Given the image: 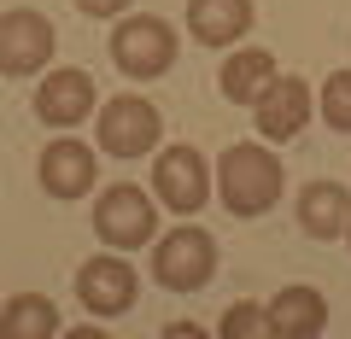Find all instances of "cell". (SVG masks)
Masks as SVG:
<instances>
[{"label": "cell", "instance_id": "obj_1", "mask_svg": "<svg viewBox=\"0 0 351 339\" xmlns=\"http://www.w3.org/2000/svg\"><path fill=\"white\" fill-rule=\"evenodd\" d=\"M211 176H217V199H223L228 216H269L281 188H287V170H281L269 140H234V147H223Z\"/></svg>", "mask_w": 351, "mask_h": 339}, {"label": "cell", "instance_id": "obj_2", "mask_svg": "<svg viewBox=\"0 0 351 339\" xmlns=\"http://www.w3.org/2000/svg\"><path fill=\"white\" fill-rule=\"evenodd\" d=\"M106 53H112L117 76H129V82H158L164 71H176L182 36H176V24L158 18V12H123V18H112Z\"/></svg>", "mask_w": 351, "mask_h": 339}, {"label": "cell", "instance_id": "obj_3", "mask_svg": "<svg viewBox=\"0 0 351 339\" xmlns=\"http://www.w3.org/2000/svg\"><path fill=\"white\" fill-rule=\"evenodd\" d=\"M158 216L164 205L152 199V188H135V181H112V188L94 193V240L106 251H141L158 240Z\"/></svg>", "mask_w": 351, "mask_h": 339}, {"label": "cell", "instance_id": "obj_4", "mask_svg": "<svg viewBox=\"0 0 351 339\" xmlns=\"http://www.w3.org/2000/svg\"><path fill=\"white\" fill-rule=\"evenodd\" d=\"M147 188H152V199H158L170 216H199L205 205L217 199L211 158H205L193 140H176V147H158V152H152Z\"/></svg>", "mask_w": 351, "mask_h": 339}, {"label": "cell", "instance_id": "obj_5", "mask_svg": "<svg viewBox=\"0 0 351 339\" xmlns=\"http://www.w3.org/2000/svg\"><path fill=\"white\" fill-rule=\"evenodd\" d=\"M94 147L106 152V158H152V152L164 147V112L147 100V94H112V100H100V112H94Z\"/></svg>", "mask_w": 351, "mask_h": 339}, {"label": "cell", "instance_id": "obj_6", "mask_svg": "<svg viewBox=\"0 0 351 339\" xmlns=\"http://www.w3.org/2000/svg\"><path fill=\"white\" fill-rule=\"evenodd\" d=\"M217 264H223V251H217V234L199 223H176L170 234L152 240V281H158L164 292H199L211 287Z\"/></svg>", "mask_w": 351, "mask_h": 339}, {"label": "cell", "instance_id": "obj_7", "mask_svg": "<svg viewBox=\"0 0 351 339\" xmlns=\"http://www.w3.org/2000/svg\"><path fill=\"white\" fill-rule=\"evenodd\" d=\"M59 53V29H53L47 12L36 6H12V12H0V76H41Z\"/></svg>", "mask_w": 351, "mask_h": 339}, {"label": "cell", "instance_id": "obj_8", "mask_svg": "<svg viewBox=\"0 0 351 339\" xmlns=\"http://www.w3.org/2000/svg\"><path fill=\"white\" fill-rule=\"evenodd\" d=\"M311 112H316V88L304 76L276 71V82L252 100V129H258V140H269V147H287V140L304 135Z\"/></svg>", "mask_w": 351, "mask_h": 339}, {"label": "cell", "instance_id": "obj_9", "mask_svg": "<svg viewBox=\"0 0 351 339\" xmlns=\"http://www.w3.org/2000/svg\"><path fill=\"white\" fill-rule=\"evenodd\" d=\"M76 299L88 316H129L141 299V269L129 264V251H100V258H82L76 269Z\"/></svg>", "mask_w": 351, "mask_h": 339}, {"label": "cell", "instance_id": "obj_10", "mask_svg": "<svg viewBox=\"0 0 351 339\" xmlns=\"http://www.w3.org/2000/svg\"><path fill=\"white\" fill-rule=\"evenodd\" d=\"M36 181H41V193L59 199V205L94 193V181H100V147H88V140H76V135H53L47 147H41V158H36Z\"/></svg>", "mask_w": 351, "mask_h": 339}, {"label": "cell", "instance_id": "obj_11", "mask_svg": "<svg viewBox=\"0 0 351 339\" xmlns=\"http://www.w3.org/2000/svg\"><path fill=\"white\" fill-rule=\"evenodd\" d=\"M94 112H100V88H94L88 71H76V64H47V71H41V82H36V123L82 129Z\"/></svg>", "mask_w": 351, "mask_h": 339}, {"label": "cell", "instance_id": "obj_12", "mask_svg": "<svg viewBox=\"0 0 351 339\" xmlns=\"http://www.w3.org/2000/svg\"><path fill=\"white\" fill-rule=\"evenodd\" d=\"M258 24V6L252 0H188V36L199 47L223 53V47H240Z\"/></svg>", "mask_w": 351, "mask_h": 339}, {"label": "cell", "instance_id": "obj_13", "mask_svg": "<svg viewBox=\"0 0 351 339\" xmlns=\"http://www.w3.org/2000/svg\"><path fill=\"white\" fill-rule=\"evenodd\" d=\"M263 316H269V339H316L328 327V299L304 281H293L263 304Z\"/></svg>", "mask_w": 351, "mask_h": 339}, {"label": "cell", "instance_id": "obj_14", "mask_svg": "<svg viewBox=\"0 0 351 339\" xmlns=\"http://www.w3.org/2000/svg\"><path fill=\"white\" fill-rule=\"evenodd\" d=\"M276 71H281V64H276L269 47H228L223 71H217V94H223L228 105H246V112H252V100L276 82Z\"/></svg>", "mask_w": 351, "mask_h": 339}, {"label": "cell", "instance_id": "obj_15", "mask_svg": "<svg viewBox=\"0 0 351 339\" xmlns=\"http://www.w3.org/2000/svg\"><path fill=\"white\" fill-rule=\"evenodd\" d=\"M351 223V188L339 181H304L299 188V228L322 246V240H346Z\"/></svg>", "mask_w": 351, "mask_h": 339}, {"label": "cell", "instance_id": "obj_16", "mask_svg": "<svg viewBox=\"0 0 351 339\" xmlns=\"http://www.w3.org/2000/svg\"><path fill=\"white\" fill-rule=\"evenodd\" d=\"M59 334V304L47 292H12L0 304V339H53Z\"/></svg>", "mask_w": 351, "mask_h": 339}, {"label": "cell", "instance_id": "obj_17", "mask_svg": "<svg viewBox=\"0 0 351 339\" xmlns=\"http://www.w3.org/2000/svg\"><path fill=\"white\" fill-rule=\"evenodd\" d=\"M316 117H322L334 135H351V64L322 82V94H316Z\"/></svg>", "mask_w": 351, "mask_h": 339}, {"label": "cell", "instance_id": "obj_18", "mask_svg": "<svg viewBox=\"0 0 351 339\" xmlns=\"http://www.w3.org/2000/svg\"><path fill=\"white\" fill-rule=\"evenodd\" d=\"M217 339H269V316H263L258 299H240L223 310V322H217Z\"/></svg>", "mask_w": 351, "mask_h": 339}, {"label": "cell", "instance_id": "obj_19", "mask_svg": "<svg viewBox=\"0 0 351 339\" xmlns=\"http://www.w3.org/2000/svg\"><path fill=\"white\" fill-rule=\"evenodd\" d=\"M76 12H82V18H100V24H112V18L129 12V0H76Z\"/></svg>", "mask_w": 351, "mask_h": 339}, {"label": "cell", "instance_id": "obj_20", "mask_svg": "<svg viewBox=\"0 0 351 339\" xmlns=\"http://www.w3.org/2000/svg\"><path fill=\"white\" fill-rule=\"evenodd\" d=\"M193 334H199L193 322H164V339H193Z\"/></svg>", "mask_w": 351, "mask_h": 339}, {"label": "cell", "instance_id": "obj_21", "mask_svg": "<svg viewBox=\"0 0 351 339\" xmlns=\"http://www.w3.org/2000/svg\"><path fill=\"white\" fill-rule=\"evenodd\" d=\"M346 246H351V223H346Z\"/></svg>", "mask_w": 351, "mask_h": 339}]
</instances>
